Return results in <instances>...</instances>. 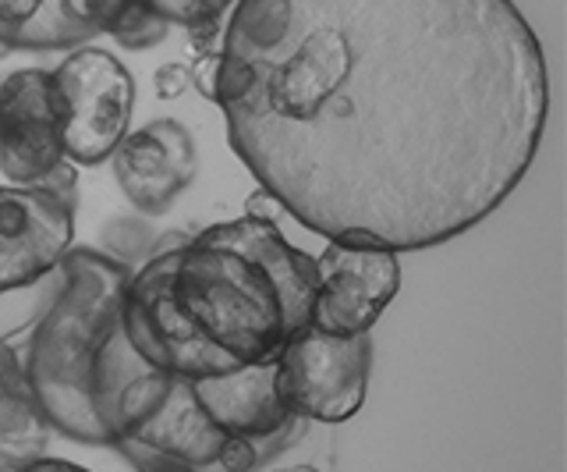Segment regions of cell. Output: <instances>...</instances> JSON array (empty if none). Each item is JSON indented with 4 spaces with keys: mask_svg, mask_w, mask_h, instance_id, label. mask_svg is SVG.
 Instances as JSON below:
<instances>
[{
    "mask_svg": "<svg viewBox=\"0 0 567 472\" xmlns=\"http://www.w3.org/2000/svg\"><path fill=\"white\" fill-rule=\"evenodd\" d=\"M47 419L25 398L0 394V459L8 465H22L40 459L47 448Z\"/></svg>",
    "mask_w": 567,
    "mask_h": 472,
    "instance_id": "13",
    "label": "cell"
},
{
    "mask_svg": "<svg viewBox=\"0 0 567 472\" xmlns=\"http://www.w3.org/2000/svg\"><path fill=\"white\" fill-rule=\"evenodd\" d=\"M58 107H61V143L64 161L79 167H96L111 161L117 143L128 135L135 107V79L111 50L82 47L58 72Z\"/></svg>",
    "mask_w": 567,
    "mask_h": 472,
    "instance_id": "6",
    "label": "cell"
},
{
    "mask_svg": "<svg viewBox=\"0 0 567 472\" xmlns=\"http://www.w3.org/2000/svg\"><path fill=\"white\" fill-rule=\"evenodd\" d=\"M106 32H111L124 50H150V47H159L167 40L171 22L159 19L146 0H128Z\"/></svg>",
    "mask_w": 567,
    "mask_h": 472,
    "instance_id": "14",
    "label": "cell"
},
{
    "mask_svg": "<svg viewBox=\"0 0 567 472\" xmlns=\"http://www.w3.org/2000/svg\"><path fill=\"white\" fill-rule=\"evenodd\" d=\"M274 472H319L312 465H291V469H274Z\"/></svg>",
    "mask_w": 567,
    "mask_h": 472,
    "instance_id": "21",
    "label": "cell"
},
{
    "mask_svg": "<svg viewBox=\"0 0 567 472\" xmlns=\"http://www.w3.org/2000/svg\"><path fill=\"white\" fill-rule=\"evenodd\" d=\"M316 259L277 224L238 217L174 242L121 291V335L142 366L203 380L274 362L312 317Z\"/></svg>",
    "mask_w": 567,
    "mask_h": 472,
    "instance_id": "2",
    "label": "cell"
},
{
    "mask_svg": "<svg viewBox=\"0 0 567 472\" xmlns=\"http://www.w3.org/2000/svg\"><path fill=\"white\" fill-rule=\"evenodd\" d=\"M401 288L398 253L330 242L316 256V295L309 324L330 335H369Z\"/></svg>",
    "mask_w": 567,
    "mask_h": 472,
    "instance_id": "7",
    "label": "cell"
},
{
    "mask_svg": "<svg viewBox=\"0 0 567 472\" xmlns=\"http://www.w3.org/2000/svg\"><path fill=\"white\" fill-rule=\"evenodd\" d=\"M61 291L29 324L25 380L29 398L50 430L79 444H114L100 412V366L121 330V291L128 270L100 253L61 256Z\"/></svg>",
    "mask_w": 567,
    "mask_h": 472,
    "instance_id": "3",
    "label": "cell"
},
{
    "mask_svg": "<svg viewBox=\"0 0 567 472\" xmlns=\"http://www.w3.org/2000/svg\"><path fill=\"white\" fill-rule=\"evenodd\" d=\"M188 82H192V75H188V68H185V64H164V68L156 72V93L164 96V100L182 96V93L188 90Z\"/></svg>",
    "mask_w": 567,
    "mask_h": 472,
    "instance_id": "18",
    "label": "cell"
},
{
    "mask_svg": "<svg viewBox=\"0 0 567 472\" xmlns=\"http://www.w3.org/2000/svg\"><path fill=\"white\" fill-rule=\"evenodd\" d=\"M114 156V174L138 209L164 214V209L192 185L199 156L182 121L159 117L135 135H124Z\"/></svg>",
    "mask_w": 567,
    "mask_h": 472,
    "instance_id": "9",
    "label": "cell"
},
{
    "mask_svg": "<svg viewBox=\"0 0 567 472\" xmlns=\"http://www.w3.org/2000/svg\"><path fill=\"white\" fill-rule=\"evenodd\" d=\"M64 164L58 121H18L0 125V174L18 188L43 185Z\"/></svg>",
    "mask_w": 567,
    "mask_h": 472,
    "instance_id": "12",
    "label": "cell"
},
{
    "mask_svg": "<svg viewBox=\"0 0 567 472\" xmlns=\"http://www.w3.org/2000/svg\"><path fill=\"white\" fill-rule=\"evenodd\" d=\"M167 472H195V469H188V465H182V462H177V465H171Z\"/></svg>",
    "mask_w": 567,
    "mask_h": 472,
    "instance_id": "22",
    "label": "cell"
},
{
    "mask_svg": "<svg viewBox=\"0 0 567 472\" xmlns=\"http://www.w3.org/2000/svg\"><path fill=\"white\" fill-rule=\"evenodd\" d=\"M25 335L29 327H18L14 335L0 338V394L32 401L25 380Z\"/></svg>",
    "mask_w": 567,
    "mask_h": 472,
    "instance_id": "15",
    "label": "cell"
},
{
    "mask_svg": "<svg viewBox=\"0 0 567 472\" xmlns=\"http://www.w3.org/2000/svg\"><path fill=\"white\" fill-rule=\"evenodd\" d=\"M192 391L227 437H248V441L256 437L259 441V437H274L291 423L274 383V362H256L220 377L192 380Z\"/></svg>",
    "mask_w": 567,
    "mask_h": 472,
    "instance_id": "11",
    "label": "cell"
},
{
    "mask_svg": "<svg viewBox=\"0 0 567 472\" xmlns=\"http://www.w3.org/2000/svg\"><path fill=\"white\" fill-rule=\"evenodd\" d=\"M245 209L248 214L245 217H256V220H266V224H277V217L284 214L280 209V203L270 196V192H256V196H248V203H245Z\"/></svg>",
    "mask_w": 567,
    "mask_h": 472,
    "instance_id": "19",
    "label": "cell"
},
{
    "mask_svg": "<svg viewBox=\"0 0 567 472\" xmlns=\"http://www.w3.org/2000/svg\"><path fill=\"white\" fill-rule=\"evenodd\" d=\"M369 362V335H330L306 324L274 359V383L288 415L344 423L365 401Z\"/></svg>",
    "mask_w": 567,
    "mask_h": 472,
    "instance_id": "5",
    "label": "cell"
},
{
    "mask_svg": "<svg viewBox=\"0 0 567 472\" xmlns=\"http://www.w3.org/2000/svg\"><path fill=\"white\" fill-rule=\"evenodd\" d=\"M128 0H0V47L64 50L103 37Z\"/></svg>",
    "mask_w": 567,
    "mask_h": 472,
    "instance_id": "10",
    "label": "cell"
},
{
    "mask_svg": "<svg viewBox=\"0 0 567 472\" xmlns=\"http://www.w3.org/2000/svg\"><path fill=\"white\" fill-rule=\"evenodd\" d=\"M256 465V448L248 437H227L220 454H217V469L220 472H248Z\"/></svg>",
    "mask_w": 567,
    "mask_h": 472,
    "instance_id": "17",
    "label": "cell"
},
{
    "mask_svg": "<svg viewBox=\"0 0 567 472\" xmlns=\"http://www.w3.org/2000/svg\"><path fill=\"white\" fill-rule=\"evenodd\" d=\"M106 423L114 430V444L135 441L195 472H220L217 454L227 433L206 415L192 391V380L185 377L142 366L114 391Z\"/></svg>",
    "mask_w": 567,
    "mask_h": 472,
    "instance_id": "4",
    "label": "cell"
},
{
    "mask_svg": "<svg viewBox=\"0 0 567 472\" xmlns=\"http://www.w3.org/2000/svg\"><path fill=\"white\" fill-rule=\"evenodd\" d=\"M146 4L167 19L171 25H206V22H217L227 8H235L238 0H146Z\"/></svg>",
    "mask_w": 567,
    "mask_h": 472,
    "instance_id": "16",
    "label": "cell"
},
{
    "mask_svg": "<svg viewBox=\"0 0 567 472\" xmlns=\"http://www.w3.org/2000/svg\"><path fill=\"white\" fill-rule=\"evenodd\" d=\"M213 100L284 214L330 242L415 253L522 185L549 75L514 0H238Z\"/></svg>",
    "mask_w": 567,
    "mask_h": 472,
    "instance_id": "1",
    "label": "cell"
},
{
    "mask_svg": "<svg viewBox=\"0 0 567 472\" xmlns=\"http://www.w3.org/2000/svg\"><path fill=\"white\" fill-rule=\"evenodd\" d=\"M11 472H89V469L68 459H47V454H40V459H32V462L11 465Z\"/></svg>",
    "mask_w": 567,
    "mask_h": 472,
    "instance_id": "20",
    "label": "cell"
},
{
    "mask_svg": "<svg viewBox=\"0 0 567 472\" xmlns=\"http://www.w3.org/2000/svg\"><path fill=\"white\" fill-rule=\"evenodd\" d=\"M75 235L64 196L50 188L0 185V295L35 285L61 264Z\"/></svg>",
    "mask_w": 567,
    "mask_h": 472,
    "instance_id": "8",
    "label": "cell"
}]
</instances>
